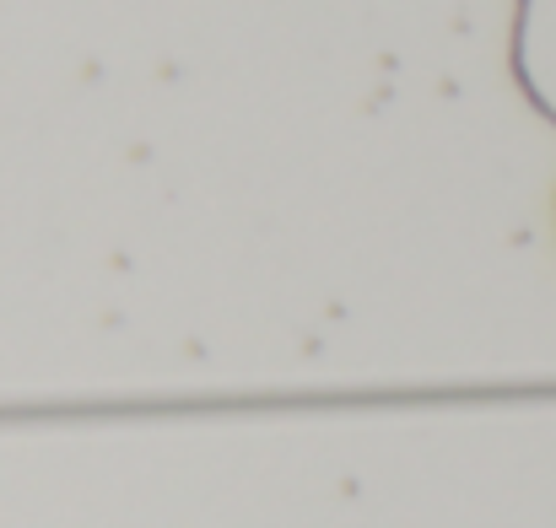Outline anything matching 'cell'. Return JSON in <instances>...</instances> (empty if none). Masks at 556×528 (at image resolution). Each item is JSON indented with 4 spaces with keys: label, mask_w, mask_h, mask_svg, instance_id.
Listing matches in <instances>:
<instances>
[{
    "label": "cell",
    "mask_w": 556,
    "mask_h": 528,
    "mask_svg": "<svg viewBox=\"0 0 556 528\" xmlns=\"http://www.w3.org/2000/svg\"><path fill=\"white\" fill-rule=\"evenodd\" d=\"M541 65L535 81L556 87V0H525V65Z\"/></svg>",
    "instance_id": "cell-1"
}]
</instances>
